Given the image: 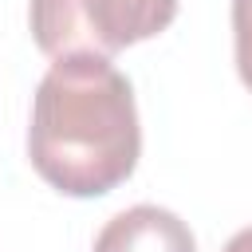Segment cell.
Segmentation results:
<instances>
[{"label":"cell","mask_w":252,"mask_h":252,"mask_svg":"<svg viewBox=\"0 0 252 252\" xmlns=\"http://www.w3.org/2000/svg\"><path fill=\"white\" fill-rule=\"evenodd\" d=\"M220 252H252V228H240V232H236Z\"/></svg>","instance_id":"5"},{"label":"cell","mask_w":252,"mask_h":252,"mask_svg":"<svg viewBox=\"0 0 252 252\" xmlns=\"http://www.w3.org/2000/svg\"><path fill=\"white\" fill-rule=\"evenodd\" d=\"M94 252H197V244L177 213L161 205H134L102 224Z\"/></svg>","instance_id":"3"},{"label":"cell","mask_w":252,"mask_h":252,"mask_svg":"<svg viewBox=\"0 0 252 252\" xmlns=\"http://www.w3.org/2000/svg\"><path fill=\"white\" fill-rule=\"evenodd\" d=\"M232 35H236V71L252 91V0H232Z\"/></svg>","instance_id":"4"},{"label":"cell","mask_w":252,"mask_h":252,"mask_svg":"<svg viewBox=\"0 0 252 252\" xmlns=\"http://www.w3.org/2000/svg\"><path fill=\"white\" fill-rule=\"evenodd\" d=\"M32 35L51 59H110L169 28L177 0H32Z\"/></svg>","instance_id":"2"},{"label":"cell","mask_w":252,"mask_h":252,"mask_svg":"<svg viewBox=\"0 0 252 252\" xmlns=\"http://www.w3.org/2000/svg\"><path fill=\"white\" fill-rule=\"evenodd\" d=\"M138 154L130 79L98 55L55 59L32 102L28 158L35 173L67 197H102L134 173Z\"/></svg>","instance_id":"1"}]
</instances>
